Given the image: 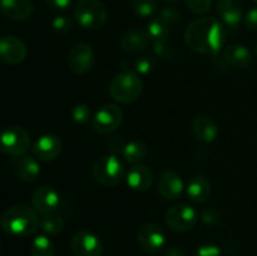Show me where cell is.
Returning a JSON list of instances; mask_svg holds the SVG:
<instances>
[{"label": "cell", "instance_id": "obj_1", "mask_svg": "<svg viewBox=\"0 0 257 256\" xmlns=\"http://www.w3.org/2000/svg\"><path fill=\"white\" fill-rule=\"evenodd\" d=\"M185 42L191 50L200 54H217L226 42V29L213 17L195 19L185 30Z\"/></svg>", "mask_w": 257, "mask_h": 256}, {"label": "cell", "instance_id": "obj_2", "mask_svg": "<svg viewBox=\"0 0 257 256\" xmlns=\"http://www.w3.org/2000/svg\"><path fill=\"white\" fill-rule=\"evenodd\" d=\"M38 212L30 206L19 203L8 208L0 218V226L7 233L13 236H30L39 227Z\"/></svg>", "mask_w": 257, "mask_h": 256}, {"label": "cell", "instance_id": "obj_3", "mask_svg": "<svg viewBox=\"0 0 257 256\" xmlns=\"http://www.w3.org/2000/svg\"><path fill=\"white\" fill-rule=\"evenodd\" d=\"M143 90V83L137 72L123 69L115 75L109 84V94L115 102L122 104L135 103L141 97Z\"/></svg>", "mask_w": 257, "mask_h": 256}, {"label": "cell", "instance_id": "obj_4", "mask_svg": "<svg viewBox=\"0 0 257 256\" xmlns=\"http://www.w3.org/2000/svg\"><path fill=\"white\" fill-rule=\"evenodd\" d=\"M125 175L122 161L115 155H105L97 158L92 166V176L98 183L105 187L117 186Z\"/></svg>", "mask_w": 257, "mask_h": 256}, {"label": "cell", "instance_id": "obj_5", "mask_svg": "<svg viewBox=\"0 0 257 256\" xmlns=\"http://www.w3.org/2000/svg\"><path fill=\"white\" fill-rule=\"evenodd\" d=\"M108 12L100 0H79L74 8V18L84 29H99L107 22Z\"/></svg>", "mask_w": 257, "mask_h": 256}, {"label": "cell", "instance_id": "obj_6", "mask_svg": "<svg viewBox=\"0 0 257 256\" xmlns=\"http://www.w3.org/2000/svg\"><path fill=\"white\" fill-rule=\"evenodd\" d=\"M30 148V136L23 127L10 125L0 131V151L12 157L24 156Z\"/></svg>", "mask_w": 257, "mask_h": 256}, {"label": "cell", "instance_id": "obj_7", "mask_svg": "<svg viewBox=\"0 0 257 256\" xmlns=\"http://www.w3.org/2000/svg\"><path fill=\"white\" fill-rule=\"evenodd\" d=\"M165 220L171 230L176 232H187L196 226L198 215L193 207L185 203H180L167 211Z\"/></svg>", "mask_w": 257, "mask_h": 256}, {"label": "cell", "instance_id": "obj_8", "mask_svg": "<svg viewBox=\"0 0 257 256\" xmlns=\"http://www.w3.org/2000/svg\"><path fill=\"white\" fill-rule=\"evenodd\" d=\"M123 120V112L118 105L104 104L90 119L93 131L99 135H108L117 130Z\"/></svg>", "mask_w": 257, "mask_h": 256}, {"label": "cell", "instance_id": "obj_9", "mask_svg": "<svg viewBox=\"0 0 257 256\" xmlns=\"http://www.w3.org/2000/svg\"><path fill=\"white\" fill-rule=\"evenodd\" d=\"M137 242L145 252L157 253L165 246L166 235L161 226L148 222L141 226L138 230Z\"/></svg>", "mask_w": 257, "mask_h": 256}, {"label": "cell", "instance_id": "obj_10", "mask_svg": "<svg viewBox=\"0 0 257 256\" xmlns=\"http://www.w3.org/2000/svg\"><path fill=\"white\" fill-rule=\"evenodd\" d=\"M95 57L92 47L87 43H77L72 47L68 54V65L75 74H85L92 70Z\"/></svg>", "mask_w": 257, "mask_h": 256}, {"label": "cell", "instance_id": "obj_11", "mask_svg": "<svg viewBox=\"0 0 257 256\" xmlns=\"http://www.w3.org/2000/svg\"><path fill=\"white\" fill-rule=\"evenodd\" d=\"M74 256H100L103 252V243L95 233L90 231H78L70 241Z\"/></svg>", "mask_w": 257, "mask_h": 256}, {"label": "cell", "instance_id": "obj_12", "mask_svg": "<svg viewBox=\"0 0 257 256\" xmlns=\"http://www.w3.org/2000/svg\"><path fill=\"white\" fill-rule=\"evenodd\" d=\"M33 208L39 215L57 212L60 207V196L50 186H40L32 196Z\"/></svg>", "mask_w": 257, "mask_h": 256}, {"label": "cell", "instance_id": "obj_13", "mask_svg": "<svg viewBox=\"0 0 257 256\" xmlns=\"http://www.w3.org/2000/svg\"><path fill=\"white\" fill-rule=\"evenodd\" d=\"M185 185L177 172L172 170H163L158 178V192L165 200L176 201L181 197Z\"/></svg>", "mask_w": 257, "mask_h": 256}, {"label": "cell", "instance_id": "obj_14", "mask_svg": "<svg viewBox=\"0 0 257 256\" xmlns=\"http://www.w3.org/2000/svg\"><path fill=\"white\" fill-rule=\"evenodd\" d=\"M27 58V47L17 37L5 35L0 38V60L8 64H19Z\"/></svg>", "mask_w": 257, "mask_h": 256}, {"label": "cell", "instance_id": "obj_15", "mask_svg": "<svg viewBox=\"0 0 257 256\" xmlns=\"http://www.w3.org/2000/svg\"><path fill=\"white\" fill-rule=\"evenodd\" d=\"M151 37L147 30L133 28L127 30L120 39V48L128 54H137L143 52L151 44Z\"/></svg>", "mask_w": 257, "mask_h": 256}, {"label": "cell", "instance_id": "obj_16", "mask_svg": "<svg viewBox=\"0 0 257 256\" xmlns=\"http://www.w3.org/2000/svg\"><path fill=\"white\" fill-rule=\"evenodd\" d=\"M33 153L40 161H53L62 151V141L55 135H44L33 145Z\"/></svg>", "mask_w": 257, "mask_h": 256}, {"label": "cell", "instance_id": "obj_17", "mask_svg": "<svg viewBox=\"0 0 257 256\" xmlns=\"http://www.w3.org/2000/svg\"><path fill=\"white\" fill-rule=\"evenodd\" d=\"M216 9L222 22L231 29H236L242 20V5L240 0H216Z\"/></svg>", "mask_w": 257, "mask_h": 256}, {"label": "cell", "instance_id": "obj_18", "mask_svg": "<svg viewBox=\"0 0 257 256\" xmlns=\"http://www.w3.org/2000/svg\"><path fill=\"white\" fill-rule=\"evenodd\" d=\"M33 7L32 0H0V12L8 18V19L27 20L32 17Z\"/></svg>", "mask_w": 257, "mask_h": 256}, {"label": "cell", "instance_id": "obj_19", "mask_svg": "<svg viewBox=\"0 0 257 256\" xmlns=\"http://www.w3.org/2000/svg\"><path fill=\"white\" fill-rule=\"evenodd\" d=\"M195 137L203 143H212L218 136V127L215 120L206 114H198L192 120Z\"/></svg>", "mask_w": 257, "mask_h": 256}, {"label": "cell", "instance_id": "obj_20", "mask_svg": "<svg viewBox=\"0 0 257 256\" xmlns=\"http://www.w3.org/2000/svg\"><path fill=\"white\" fill-rule=\"evenodd\" d=\"M127 185L135 191H147L152 186L153 173L151 168L145 165H135L125 175Z\"/></svg>", "mask_w": 257, "mask_h": 256}, {"label": "cell", "instance_id": "obj_21", "mask_svg": "<svg viewBox=\"0 0 257 256\" xmlns=\"http://www.w3.org/2000/svg\"><path fill=\"white\" fill-rule=\"evenodd\" d=\"M223 59L235 68H246L252 63V53L242 44H231L223 52Z\"/></svg>", "mask_w": 257, "mask_h": 256}, {"label": "cell", "instance_id": "obj_22", "mask_svg": "<svg viewBox=\"0 0 257 256\" xmlns=\"http://www.w3.org/2000/svg\"><path fill=\"white\" fill-rule=\"evenodd\" d=\"M187 196L192 202L203 203L211 196V183L205 176H195L187 185Z\"/></svg>", "mask_w": 257, "mask_h": 256}, {"label": "cell", "instance_id": "obj_23", "mask_svg": "<svg viewBox=\"0 0 257 256\" xmlns=\"http://www.w3.org/2000/svg\"><path fill=\"white\" fill-rule=\"evenodd\" d=\"M15 172H17L18 177L24 182H33L38 178L40 175V167L37 160L30 156H20L18 160L15 161Z\"/></svg>", "mask_w": 257, "mask_h": 256}, {"label": "cell", "instance_id": "obj_24", "mask_svg": "<svg viewBox=\"0 0 257 256\" xmlns=\"http://www.w3.org/2000/svg\"><path fill=\"white\" fill-rule=\"evenodd\" d=\"M147 156V146L142 142V141H131V142H125L124 148L122 151V157L124 158L127 162L137 165L141 161L145 160Z\"/></svg>", "mask_w": 257, "mask_h": 256}, {"label": "cell", "instance_id": "obj_25", "mask_svg": "<svg viewBox=\"0 0 257 256\" xmlns=\"http://www.w3.org/2000/svg\"><path fill=\"white\" fill-rule=\"evenodd\" d=\"M64 218L58 213H47L43 215L39 221V227L47 235H58L64 228Z\"/></svg>", "mask_w": 257, "mask_h": 256}, {"label": "cell", "instance_id": "obj_26", "mask_svg": "<svg viewBox=\"0 0 257 256\" xmlns=\"http://www.w3.org/2000/svg\"><path fill=\"white\" fill-rule=\"evenodd\" d=\"M30 253L32 256H55V247L47 236L40 235L30 243Z\"/></svg>", "mask_w": 257, "mask_h": 256}, {"label": "cell", "instance_id": "obj_27", "mask_svg": "<svg viewBox=\"0 0 257 256\" xmlns=\"http://www.w3.org/2000/svg\"><path fill=\"white\" fill-rule=\"evenodd\" d=\"M170 25L166 24L162 19L160 18H155L150 22L147 27V32L150 34L151 39L153 42H158V40H167L170 38L171 29Z\"/></svg>", "mask_w": 257, "mask_h": 256}, {"label": "cell", "instance_id": "obj_28", "mask_svg": "<svg viewBox=\"0 0 257 256\" xmlns=\"http://www.w3.org/2000/svg\"><path fill=\"white\" fill-rule=\"evenodd\" d=\"M136 14L141 18H151L158 8V0H131Z\"/></svg>", "mask_w": 257, "mask_h": 256}, {"label": "cell", "instance_id": "obj_29", "mask_svg": "<svg viewBox=\"0 0 257 256\" xmlns=\"http://www.w3.org/2000/svg\"><path fill=\"white\" fill-rule=\"evenodd\" d=\"M153 52L158 58L163 60H172L176 55L175 47L167 40L153 42Z\"/></svg>", "mask_w": 257, "mask_h": 256}, {"label": "cell", "instance_id": "obj_30", "mask_svg": "<svg viewBox=\"0 0 257 256\" xmlns=\"http://www.w3.org/2000/svg\"><path fill=\"white\" fill-rule=\"evenodd\" d=\"M72 118L75 123L84 124L88 120L92 119V113H90L89 107L87 104H77L72 109Z\"/></svg>", "mask_w": 257, "mask_h": 256}, {"label": "cell", "instance_id": "obj_31", "mask_svg": "<svg viewBox=\"0 0 257 256\" xmlns=\"http://www.w3.org/2000/svg\"><path fill=\"white\" fill-rule=\"evenodd\" d=\"M156 67V60L153 57H148V55H145V57H141L136 60L135 68L136 72L140 73V74H150Z\"/></svg>", "mask_w": 257, "mask_h": 256}, {"label": "cell", "instance_id": "obj_32", "mask_svg": "<svg viewBox=\"0 0 257 256\" xmlns=\"http://www.w3.org/2000/svg\"><path fill=\"white\" fill-rule=\"evenodd\" d=\"M52 28L54 32L59 33V34H65L73 29V20L65 15H58L53 19Z\"/></svg>", "mask_w": 257, "mask_h": 256}, {"label": "cell", "instance_id": "obj_33", "mask_svg": "<svg viewBox=\"0 0 257 256\" xmlns=\"http://www.w3.org/2000/svg\"><path fill=\"white\" fill-rule=\"evenodd\" d=\"M186 5L193 14L202 15L210 10L212 0H185Z\"/></svg>", "mask_w": 257, "mask_h": 256}, {"label": "cell", "instance_id": "obj_34", "mask_svg": "<svg viewBox=\"0 0 257 256\" xmlns=\"http://www.w3.org/2000/svg\"><path fill=\"white\" fill-rule=\"evenodd\" d=\"M201 220L205 225L207 226H215L220 222L221 213L216 210L215 207H208L202 210L201 212Z\"/></svg>", "mask_w": 257, "mask_h": 256}, {"label": "cell", "instance_id": "obj_35", "mask_svg": "<svg viewBox=\"0 0 257 256\" xmlns=\"http://www.w3.org/2000/svg\"><path fill=\"white\" fill-rule=\"evenodd\" d=\"M158 18H160V19H162L166 24H168L170 27H172V25L177 24V23L180 22L181 15H180V13H178L176 9H173V8H165V9H162L160 12Z\"/></svg>", "mask_w": 257, "mask_h": 256}, {"label": "cell", "instance_id": "obj_36", "mask_svg": "<svg viewBox=\"0 0 257 256\" xmlns=\"http://www.w3.org/2000/svg\"><path fill=\"white\" fill-rule=\"evenodd\" d=\"M193 256H221V248L215 243H205L196 248Z\"/></svg>", "mask_w": 257, "mask_h": 256}, {"label": "cell", "instance_id": "obj_37", "mask_svg": "<svg viewBox=\"0 0 257 256\" xmlns=\"http://www.w3.org/2000/svg\"><path fill=\"white\" fill-rule=\"evenodd\" d=\"M47 5L54 12H65L70 8L72 0H45Z\"/></svg>", "mask_w": 257, "mask_h": 256}, {"label": "cell", "instance_id": "obj_38", "mask_svg": "<svg viewBox=\"0 0 257 256\" xmlns=\"http://www.w3.org/2000/svg\"><path fill=\"white\" fill-rule=\"evenodd\" d=\"M243 23L247 29L257 30V8H252L246 13Z\"/></svg>", "mask_w": 257, "mask_h": 256}, {"label": "cell", "instance_id": "obj_39", "mask_svg": "<svg viewBox=\"0 0 257 256\" xmlns=\"http://www.w3.org/2000/svg\"><path fill=\"white\" fill-rule=\"evenodd\" d=\"M124 145L125 142L123 141L122 137H113L112 140L109 141V147L110 150L113 151L114 153H119V155H122V151L123 148H124Z\"/></svg>", "mask_w": 257, "mask_h": 256}, {"label": "cell", "instance_id": "obj_40", "mask_svg": "<svg viewBox=\"0 0 257 256\" xmlns=\"http://www.w3.org/2000/svg\"><path fill=\"white\" fill-rule=\"evenodd\" d=\"M165 256H186V253L182 248L177 247V246H171L166 250Z\"/></svg>", "mask_w": 257, "mask_h": 256}, {"label": "cell", "instance_id": "obj_41", "mask_svg": "<svg viewBox=\"0 0 257 256\" xmlns=\"http://www.w3.org/2000/svg\"><path fill=\"white\" fill-rule=\"evenodd\" d=\"M162 2H165V3H176V2H178V0H162Z\"/></svg>", "mask_w": 257, "mask_h": 256}, {"label": "cell", "instance_id": "obj_42", "mask_svg": "<svg viewBox=\"0 0 257 256\" xmlns=\"http://www.w3.org/2000/svg\"><path fill=\"white\" fill-rule=\"evenodd\" d=\"M252 2H253V3H255V4H257V0H252Z\"/></svg>", "mask_w": 257, "mask_h": 256}, {"label": "cell", "instance_id": "obj_43", "mask_svg": "<svg viewBox=\"0 0 257 256\" xmlns=\"http://www.w3.org/2000/svg\"><path fill=\"white\" fill-rule=\"evenodd\" d=\"M256 54H257V44H256Z\"/></svg>", "mask_w": 257, "mask_h": 256}]
</instances>
